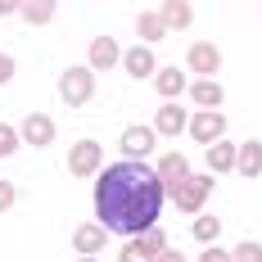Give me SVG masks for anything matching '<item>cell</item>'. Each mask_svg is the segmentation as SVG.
<instances>
[{
    "instance_id": "cell-1",
    "label": "cell",
    "mask_w": 262,
    "mask_h": 262,
    "mask_svg": "<svg viewBox=\"0 0 262 262\" xmlns=\"http://www.w3.org/2000/svg\"><path fill=\"white\" fill-rule=\"evenodd\" d=\"M167 204V190L149 163H108L95 177V217L108 235L140 239L158 226V212Z\"/></svg>"
},
{
    "instance_id": "cell-2",
    "label": "cell",
    "mask_w": 262,
    "mask_h": 262,
    "mask_svg": "<svg viewBox=\"0 0 262 262\" xmlns=\"http://www.w3.org/2000/svg\"><path fill=\"white\" fill-rule=\"evenodd\" d=\"M212 190H217V177H208V172H190V177H185L177 190H167V199L177 204V212H190V217H199Z\"/></svg>"
},
{
    "instance_id": "cell-3",
    "label": "cell",
    "mask_w": 262,
    "mask_h": 262,
    "mask_svg": "<svg viewBox=\"0 0 262 262\" xmlns=\"http://www.w3.org/2000/svg\"><path fill=\"white\" fill-rule=\"evenodd\" d=\"M59 100L68 108H81V104L95 100V73H91V63H77V68L59 73Z\"/></svg>"
},
{
    "instance_id": "cell-4",
    "label": "cell",
    "mask_w": 262,
    "mask_h": 262,
    "mask_svg": "<svg viewBox=\"0 0 262 262\" xmlns=\"http://www.w3.org/2000/svg\"><path fill=\"white\" fill-rule=\"evenodd\" d=\"M68 172H73L77 181L100 177V172H104V149H100V140H91V136L73 140V149H68Z\"/></svg>"
},
{
    "instance_id": "cell-5",
    "label": "cell",
    "mask_w": 262,
    "mask_h": 262,
    "mask_svg": "<svg viewBox=\"0 0 262 262\" xmlns=\"http://www.w3.org/2000/svg\"><path fill=\"white\" fill-rule=\"evenodd\" d=\"M158 145V131L145 127V122H136V127H122V136H118V149L127 154V163H145V158L154 154Z\"/></svg>"
},
{
    "instance_id": "cell-6",
    "label": "cell",
    "mask_w": 262,
    "mask_h": 262,
    "mask_svg": "<svg viewBox=\"0 0 262 262\" xmlns=\"http://www.w3.org/2000/svg\"><path fill=\"white\" fill-rule=\"evenodd\" d=\"M163 249H167V235H163V226H154V231H145L140 239H127L122 253H118V262H158Z\"/></svg>"
},
{
    "instance_id": "cell-7",
    "label": "cell",
    "mask_w": 262,
    "mask_h": 262,
    "mask_svg": "<svg viewBox=\"0 0 262 262\" xmlns=\"http://www.w3.org/2000/svg\"><path fill=\"white\" fill-rule=\"evenodd\" d=\"M185 73H194V77H217V73H222V50H217L212 41H194V46L185 50Z\"/></svg>"
},
{
    "instance_id": "cell-8",
    "label": "cell",
    "mask_w": 262,
    "mask_h": 262,
    "mask_svg": "<svg viewBox=\"0 0 262 262\" xmlns=\"http://www.w3.org/2000/svg\"><path fill=\"white\" fill-rule=\"evenodd\" d=\"M54 136H59V131H54V118H50V113H27L23 127H18V140L32 145V149H50Z\"/></svg>"
},
{
    "instance_id": "cell-9",
    "label": "cell",
    "mask_w": 262,
    "mask_h": 262,
    "mask_svg": "<svg viewBox=\"0 0 262 262\" xmlns=\"http://www.w3.org/2000/svg\"><path fill=\"white\" fill-rule=\"evenodd\" d=\"M190 140L212 149L217 140H226V118L222 113H190Z\"/></svg>"
},
{
    "instance_id": "cell-10",
    "label": "cell",
    "mask_w": 262,
    "mask_h": 262,
    "mask_svg": "<svg viewBox=\"0 0 262 262\" xmlns=\"http://www.w3.org/2000/svg\"><path fill=\"white\" fill-rule=\"evenodd\" d=\"M154 86H158V95H163V104H181V91H190V73L177 68V63H167V68L154 73Z\"/></svg>"
},
{
    "instance_id": "cell-11",
    "label": "cell",
    "mask_w": 262,
    "mask_h": 262,
    "mask_svg": "<svg viewBox=\"0 0 262 262\" xmlns=\"http://www.w3.org/2000/svg\"><path fill=\"white\" fill-rule=\"evenodd\" d=\"M158 181H163V190H177V185L190 177V158L181 154V149H167V154H158Z\"/></svg>"
},
{
    "instance_id": "cell-12",
    "label": "cell",
    "mask_w": 262,
    "mask_h": 262,
    "mask_svg": "<svg viewBox=\"0 0 262 262\" xmlns=\"http://www.w3.org/2000/svg\"><path fill=\"white\" fill-rule=\"evenodd\" d=\"M190 100L199 104V113H222L226 91H222V81H217V77H199V81H190Z\"/></svg>"
},
{
    "instance_id": "cell-13",
    "label": "cell",
    "mask_w": 262,
    "mask_h": 262,
    "mask_svg": "<svg viewBox=\"0 0 262 262\" xmlns=\"http://www.w3.org/2000/svg\"><path fill=\"white\" fill-rule=\"evenodd\" d=\"M149 127H154L158 136H167V140H177L181 131H190V113H185L181 104H163V108L154 113V122H149Z\"/></svg>"
},
{
    "instance_id": "cell-14",
    "label": "cell",
    "mask_w": 262,
    "mask_h": 262,
    "mask_svg": "<svg viewBox=\"0 0 262 262\" xmlns=\"http://www.w3.org/2000/svg\"><path fill=\"white\" fill-rule=\"evenodd\" d=\"M104 239H108V231L100 222H81L77 231H73V249H77L81 258H95V253L104 249Z\"/></svg>"
},
{
    "instance_id": "cell-15",
    "label": "cell",
    "mask_w": 262,
    "mask_h": 262,
    "mask_svg": "<svg viewBox=\"0 0 262 262\" xmlns=\"http://www.w3.org/2000/svg\"><path fill=\"white\" fill-rule=\"evenodd\" d=\"M118 63H122L118 41H113V36H95V41H91V73H108V68H118Z\"/></svg>"
},
{
    "instance_id": "cell-16",
    "label": "cell",
    "mask_w": 262,
    "mask_h": 262,
    "mask_svg": "<svg viewBox=\"0 0 262 262\" xmlns=\"http://www.w3.org/2000/svg\"><path fill=\"white\" fill-rule=\"evenodd\" d=\"M122 68H127L136 81H145V77H154V73H158V59H154L149 46H131V50L122 54Z\"/></svg>"
},
{
    "instance_id": "cell-17",
    "label": "cell",
    "mask_w": 262,
    "mask_h": 262,
    "mask_svg": "<svg viewBox=\"0 0 262 262\" xmlns=\"http://www.w3.org/2000/svg\"><path fill=\"white\" fill-rule=\"evenodd\" d=\"M136 32H140V41L154 50L158 41L167 36V23H163V14H158V9H140V18H136Z\"/></svg>"
},
{
    "instance_id": "cell-18",
    "label": "cell",
    "mask_w": 262,
    "mask_h": 262,
    "mask_svg": "<svg viewBox=\"0 0 262 262\" xmlns=\"http://www.w3.org/2000/svg\"><path fill=\"white\" fill-rule=\"evenodd\" d=\"M235 158H239V145H231V140H217V145L208 149V177L235 172Z\"/></svg>"
},
{
    "instance_id": "cell-19",
    "label": "cell",
    "mask_w": 262,
    "mask_h": 262,
    "mask_svg": "<svg viewBox=\"0 0 262 262\" xmlns=\"http://www.w3.org/2000/svg\"><path fill=\"white\" fill-rule=\"evenodd\" d=\"M158 14H163L167 32H185V27L194 23V5H185V0H167V5H158Z\"/></svg>"
},
{
    "instance_id": "cell-20",
    "label": "cell",
    "mask_w": 262,
    "mask_h": 262,
    "mask_svg": "<svg viewBox=\"0 0 262 262\" xmlns=\"http://www.w3.org/2000/svg\"><path fill=\"white\" fill-rule=\"evenodd\" d=\"M235 172L239 177H262V140H244L239 145V158H235Z\"/></svg>"
},
{
    "instance_id": "cell-21",
    "label": "cell",
    "mask_w": 262,
    "mask_h": 262,
    "mask_svg": "<svg viewBox=\"0 0 262 262\" xmlns=\"http://www.w3.org/2000/svg\"><path fill=\"white\" fill-rule=\"evenodd\" d=\"M190 235L199 239L204 249H212L217 235H222V217H217V212H199V217H194V226H190Z\"/></svg>"
},
{
    "instance_id": "cell-22",
    "label": "cell",
    "mask_w": 262,
    "mask_h": 262,
    "mask_svg": "<svg viewBox=\"0 0 262 262\" xmlns=\"http://www.w3.org/2000/svg\"><path fill=\"white\" fill-rule=\"evenodd\" d=\"M54 9H59V5H50V0H36V5H23L18 14L27 18V27H46V23L54 18Z\"/></svg>"
},
{
    "instance_id": "cell-23",
    "label": "cell",
    "mask_w": 262,
    "mask_h": 262,
    "mask_svg": "<svg viewBox=\"0 0 262 262\" xmlns=\"http://www.w3.org/2000/svg\"><path fill=\"white\" fill-rule=\"evenodd\" d=\"M18 127H9V122H0V158H14L18 154Z\"/></svg>"
},
{
    "instance_id": "cell-24",
    "label": "cell",
    "mask_w": 262,
    "mask_h": 262,
    "mask_svg": "<svg viewBox=\"0 0 262 262\" xmlns=\"http://www.w3.org/2000/svg\"><path fill=\"white\" fill-rule=\"evenodd\" d=\"M231 262H262V244H258V239L235 244V249H231Z\"/></svg>"
},
{
    "instance_id": "cell-25",
    "label": "cell",
    "mask_w": 262,
    "mask_h": 262,
    "mask_svg": "<svg viewBox=\"0 0 262 262\" xmlns=\"http://www.w3.org/2000/svg\"><path fill=\"white\" fill-rule=\"evenodd\" d=\"M14 199H18V185H14V181H0V212L14 208Z\"/></svg>"
},
{
    "instance_id": "cell-26",
    "label": "cell",
    "mask_w": 262,
    "mask_h": 262,
    "mask_svg": "<svg viewBox=\"0 0 262 262\" xmlns=\"http://www.w3.org/2000/svg\"><path fill=\"white\" fill-rule=\"evenodd\" d=\"M14 73H18L14 54H5V50H0V86H5V81H14Z\"/></svg>"
},
{
    "instance_id": "cell-27",
    "label": "cell",
    "mask_w": 262,
    "mask_h": 262,
    "mask_svg": "<svg viewBox=\"0 0 262 262\" xmlns=\"http://www.w3.org/2000/svg\"><path fill=\"white\" fill-rule=\"evenodd\" d=\"M199 262H231V249H217V244H212V249L199 253Z\"/></svg>"
},
{
    "instance_id": "cell-28",
    "label": "cell",
    "mask_w": 262,
    "mask_h": 262,
    "mask_svg": "<svg viewBox=\"0 0 262 262\" xmlns=\"http://www.w3.org/2000/svg\"><path fill=\"white\" fill-rule=\"evenodd\" d=\"M158 262H190V258H185L181 249H172V244H167V249H163V253H158Z\"/></svg>"
},
{
    "instance_id": "cell-29",
    "label": "cell",
    "mask_w": 262,
    "mask_h": 262,
    "mask_svg": "<svg viewBox=\"0 0 262 262\" xmlns=\"http://www.w3.org/2000/svg\"><path fill=\"white\" fill-rule=\"evenodd\" d=\"M23 5H14V0H0V18H9V14H18Z\"/></svg>"
},
{
    "instance_id": "cell-30",
    "label": "cell",
    "mask_w": 262,
    "mask_h": 262,
    "mask_svg": "<svg viewBox=\"0 0 262 262\" xmlns=\"http://www.w3.org/2000/svg\"><path fill=\"white\" fill-rule=\"evenodd\" d=\"M77 262H100V258H77Z\"/></svg>"
}]
</instances>
